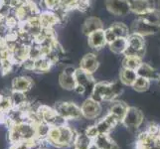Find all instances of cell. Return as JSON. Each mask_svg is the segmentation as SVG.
Instances as JSON below:
<instances>
[{
	"label": "cell",
	"instance_id": "26",
	"mask_svg": "<svg viewBox=\"0 0 160 149\" xmlns=\"http://www.w3.org/2000/svg\"><path fill=\"white\" fill-rule=\"evenodd\" d=\"M10 98H11V101H12L13 107H21L29 102L26 96V92H16V91L11 90Z\"/></svg>",
	"mask_w": 160,
	"mask_h": 149
},
{
	"label": "cell",
	"instance_id": "16",
	"mask_svg": "<svg viewBox=\"0 0 160 149\" xmlns=\"http://www.w3.org/2000/svg\"><path fill=\"white\" fill-rule=\"evenodd\" d=\"M98 65H100V63H98V60L96 55L92 53H89L82 58L80 63V68L87 72L88 74L92 75L98 69Z\"/></svg>",
	"mask_w": 160,
	"mask_h": 149
},
{
	"label": "cell",
	"instance_id": "10",
	"mask_svg": "<svg viewBox=\"0 0 160 149\" xmlns=\"http://www.w3.org/2000/svg\"><path fill=\"white\" fill-rule=\"evenodd\" d=\"M81 110L82 117L87 119H96L102 112L101 102L95 101V99L90 97L82 102Z\"/></svg>",
	"mask_w": 160,
	"mask_h": 149
},
{
	"label": "cell",
	"instance_id": "15",
	"mask_svg": "<svg viewBox=\"0 0 160 149\" xmlns=\"http://www.w3.org/2000/svg\"><path fill=\"white\" fill-rule=\"evenodd\" d=\"M118 123H120L118 121V119L115 117L114 115H112V113L108 112L103 118L98 120L96 125H97V127H98L100 133L109 134L110 131H112Z\"/></svg>",
	"mask_w": 160,
	"mask_h": 149
},
{
	"label": "cell",
	"instance_id": "4",
	"mask_svg": "<svg viewBox=\"0 0 160 149\" xmlns=\"http://www.w3.org/2000/svg\"><path fill=\"white\" fill-rule=\"evenodd\" d=\"M57 112L66 120H77L82 117V110L79 106L72 102H59L55 106Z\"/></svg>",
	"mask_w": 160,
	"mask_h": 149
},
{
	"label": "cell",
	"instance_id": "14",
	"mask_svg": "<svg viewBox=\"0 0 160 149\" xmlns=\"http://www.w3.org/2000/svg\"><path fill=\"white\" fill-rule=\"evenodd\" d=\"M33 82L32 79L27 76H18L11 82V90L16 91V92H28L32 90Z\"/></svg>",
	"mask_w": 160,
	"mask_h": 149
},
{
	"label": "cell",
	"instance_id": "5",
	"mask_svg": "<svg viewBox=\"0 0 160 149\" xmlns=\"http://www.w3.org/2000/svg\"><path fill=\"white\" fill-rule=\"evenodd\" d=\"M145 54V42L144 37L130 33L128 37V48L124 53V56H138L142 58Z\"/></svg>",
	"mask_w": 160,
	"mask_h": 149
},
{
	"label": "cell",
	"instance_id": "21",
	"mask_svg": "<svg viewBox=\"0 0 160 149\" xmlns=\"http://www.w3.org/2000/svg\"><path fill=\"white\" fill-rule=\"evenodd\" d=\"M128 106L124 102H114L112 103L109 107V113L114 115L115 117L118 119V121L121 123L126 114V112L128 109Z\"/></svg>",
	"mask_w": 160,
	"mask_h": 149
},
{
	"label": "cell",
	"instance_id": "13",
	"mask_svg": "<svg viewBox=\"0 0 160 149\" xmlns=\"http://www.w3.org/2000/svg\"><path fill=\"white\" fill-rule=\"evenodd\" d=\"M75 79L77 82V85L84 87L87 92H90V96L93 90V87L96 85V82L92 78V75L88 74L87 72L82 70L81 68L76 70L75 73Z\"/></svg>",
	"mask_w": 160,
	"mask_h": 149
},
{
	"label": "cell",
	"instance_id": "37",
	"mask_svg": "<svg viewBox=\"0 0 160 149\" xmlns=\"http://www.w3.org/2000/svg\"><path fill=\"white\" fill-rule=\"evenodd\" d=\"M104 34H106V39H107V42H108V45L117 39V37L114 36L113 32L112 31V29H110L109 27L107 29H104Z\"/></svg>",
	"mask_w": 160,
	"mask_h": 149
},
{
	"label": "cell",
	"instance_id": "34",
	"mask_svg": "<svg viewBox=\"0 0 160 149\" xmlns=\"http://www.w3.org/2000/svg\"><path fill=\"white\" fill-rule=\"evenodd\" d=\"M43 5L49 11H57L61 7V0H43Z\"/></svg>",
	"mask_w": 160,
	"mask_h": 149
},
{
	"label": "cell",
	"instance_id": "6",
	"mask_svg": "<svg viewBox=\"0 0 160 149\" xmlns=\"http://www.w3.org/2000/svg\"><path fill=\"white\" fill-rule=\"evenodd\" d=\"M135 149H160L158 134H153L147 130L141 132L136 139Z\"/></svg>",
	"mask_w": 160,
	"mask_h": 149
},
{
	"label": "cell",
	"instance_id": "1",
	"mask_svg": "<svg viewBox=\"0 0 160 149\" xmlns=\"http://www.w3.org/2000/svg\"><path fill=\"white\" fill-rule=\"evenodd\" d=\"M77 136L78 132L68 124H64L61 126H51L46 140L48 144L57 148H68L75 145Z\"/></svg>",
	"mask_w": 160,
	"mask_h": 149
},
{
	"label": "cell",
	"instance_id": "24",
	"mask_svg": "<svg viewBox=\"0 0 160 149\" xmlns=\"http://www.w3.org/2000/svg\"><path fill=\"white\" fill-rule=\"evenodd\" d=\"M108 47L110 49V51L114 54L124 55L126 48H128V38H117L113 42L108 44Z\"/></svg>",
	"mask_w": 160,
	"mask_h": 149
},
{
	"label": "cell",
	"instance_id": "11",
	"mask_svg": "<svg viewBox=\"0 0 160 149\" xmlns=\"http://www.w3.org/2000/svg\"><path fill=\"white\" fill-rule=\"evenodd\" d=\"M76 68L69 67L65 68V70L59 75V85L61 87L66 91H74L77 86V82L75 79Z\"/></svg>",
	"mask_w": 160,
	"mask_h": 149
},
{
	"label": "cell",
	"instance_id": "27",
	"mask_svg": "<svg viewBox=\"0 0 160 149\" xmlns=\"http://www.w3.org/2000/svg\"><path fill=\"white\" fill-rule=\"evenodd\" d=\"M142 63V58L138 56H129L128 55V56H124V59L122 61V68L136 71Z\"/></svg>",
	"mask_w": 160,
	"mask_h": 149
},
{
	"label": "cell",
	"instance_id": "22",
	"mask_svg": "<svg viewBox=\"0 0 160 149\" xmlns=\"http://www.w3.org/2000/svg\"><path fill=\"white\" fill-rule=\"evenodd\" d=\"M136 73L138 77H142V78H145L149 81H153V80L157 81L159 77L157 72L154 70L150 65H148L146 63H142L140 65V67L136 70Z\"/></svg>",
	"mask_w": 160,
	"mask_h": 149
},
{
	"label": "cell",
	"instance_id": "30",
	"mask_svg": "<svg viewBox=\"0 0 160 149\" xmlns=\"http://www.w3.org/2000/svg\"><path fill=\"white\" fill-rule=\"evenodd\" d=\"M150 82L149 80H147L142 77H137L136 81L134 82V84L132 85V89L137 92H147L150 87Z\"/></svg>",
	"mask_w": 160,
	"mask_h": 149
},
{
	"label": "cell",
	"instance_id": "2",
	"mask_svg": "<svg viewBox=\"0 0 160 149\" xmlns=\"http://www.w3.org/2000/svg\"><path fill=\"white\" fill-rule=\"evenodd\" d=\"M122 84L118 82H96L93 90L91 93V97L98 102H112L122 92Z\"/></svg>",
	"mask_w": 160,
	"mask_h": 149
},
{
	"label": "cell",
	"instance_id": "19",
	"mask_svg": "<svg viewBox=\"0 0 160 149\" xmlns=\"http://www.w3.org/2000/svg\"><path fill=\"white\" fill-rule=\"evenodd\" d=\"M103 29V23L98 17H89L82 25V31L86 36H89L91 33Z\"/></svg>",
	"mask_w": 160,
	"mask_h": 149
},
{
	"label": "cell",
	"instance_id": "43",
	"mask_svg": "<svg viewBox=\"0 0 160 149\" xmlns=\"http://www.w3.org/2000/svg\"><path fill=\"white\" fill-rule=\"evenodd\" d=\"M74 149H79V148H76V147H75V148H74Z\"/></svg>",
	"mask_w": 160,
	"mask_h": 149
},
{
	"label": "cell",
	"instance_id": "7",
	"mask_svg": "<svg viewBox=\"0 0 160 149\" xmlns=\"http://www.w3.org/2000/svg\"><path fill=\"white\" fill-rule=\"evenodd\" d=\"M144 120V115L139 108L135 107H129L126 112L122 123L128 129H137Z\"/></svg>",
	"mask_w": 160,
	"mask_h": 149
},
{
	"label": "cell",
	"instance_id": "35",
	"mask_svg": "<svg viewBox=\"0 0 160 149\" xmlns=\"http://www.w3.org/2000/svg\"><path fill=\"white\" fill-rule=\"evenodd\" d=\"M85 133L88 137H90L91 139L95 140L98 135L100 134V132H98V129L97 127V125H91L89 127H87V129L85 130Z\"/></svg>",
	"mask_w": 160,
	"mask_h": 149
},
{
	"label": "cell",
	"instance_id": "18",
	"mask_svg": "<svg viewBox=\"0 0 160 149\" xmlns=\"http://www.w3.org/2000/svg\"><path fill=\"white\" fill-rule=\"evenodd\" d=\"M40 22L43 28H54L60 23V18L54 11H43L40 14Z\"/></svg>",
	"mask_w": 160,
	"mask_h": 149
},
{
	"label": "cell",
	"instance_id": "8",
	"mask_svg": "<svg viewBox=\"0 0 160 149\" xmlns=\"http://www.w3.org/2000/svg\"><path fill=\"white\" fill-rule=\"evenodd\" d=\"M160 30V27L154 26L152 24H149L148 22L144 21L142 18L137 17L130 26V33H134V34H138L143 37L155 34Z\"/></svg>",
	"mask_w": 160,
	"mask_h": 149
},
{
	"label": "cell",
	"instance_id": "38",
	"mask_svg": "<svg viewBox=\"0 0 160 149\" xmlns=\"http://www.w3.org/2000/svg\"><path fill=\"white\" fill-rule=\"evenodd\" d=\"M88 149H100V147H98L95 142H92V144L89 146V148H88Z\"/></svg>",
	"mask_w": 160,
	"mask_h": 149
},
{
	"label": "cell",
	"instance_id": "31",
	"mask_svg": "<svg viewBox=\"0 0 160 149\" xmlns=\"http://www.w3.org/2000/svg\"><path fill=\"white\" fill-rule=\"evenodd\" d=\"M92 142H93V140L91 139L90 137H88L86 135V133H84V134L78 133V136H77V138H76L74 146L79 149H88Z\"/></svg>",
	"mask_w": 160,
	"mask_h": 149
},
{
	"label": "cell",
	"instance_id": "40",
	"mask_svg": "<svg viewBox=\"0 0 160 149\" xmlns=\"http://www.w3.org/2000/svg\"><path fill=\"white\" fill-rule=\"evenodd\" d=\"M156 9L160 11V0H158L157 3H156Z\"/></svg>",
	"mask_w": 160,
	"mask_h": 149
},
{
	"label": "cell",
	"instance_id": "39",
	"mask_svg": "<svg viewBox=\"0 0 160 149\" xmlns=\"http://www.w3.org/2000/svg\"><path fill=\"white\" fill-rule=\"evenodd\" d=\"M6 43V41H5V39L2 37V36H0V47H1L2 45H4V44Z\"/></svg>",
	"mask_w": 160,
	"mask_h": 149
},
{
	"label": "cell",
	"instance_id": "23",
	"mask_svg": "<svg viewBox=\"0 0 160 149\" xmlns=\"http://www.w3.org/2000/svg\"><path fill=\"white\" fill-rule=\"evenodd\" d=\"M137 73L134 70H130V69H126L122 68L120 71L119 74V79L120 82L123 86H128V87H132V85L134 84V82L137 79Z\"/></svg>",
	"mask_w": 160,
	"mask_h": 149
},
{
	"label": "cell",
	"instance_id": "3",
	"mask_svg": "<svg viewBox=\"0 0 160 149\" xmlns=\"http://www.w3.org/2000/svg\"><path fill=\"white\" fill-rule=\"evenodd\" d=\"M8 129V140L10 144L21 141H30L37 138L35 124L28 120L15 124Z\"/></svg>",
	"mask_w": 160,
	"mask_h": 149
},
{
	"label": "cell",
	"instance_id": "29",
	"mask_svg": "<svg viewBox=\"0 0 160 149\" xmlns=\"http://www.w3.org/2000/svg\"><path fill=\"white\" fill-rule=\"evenodd\" d=\"M138 17L142 18L144 21L148 22L149 24L160 27V11L157 10L156 8L149 11V12L145 13V14L138 16Z\"/></svg>",
	"mask_w": 160,
	"mask_h": 149
},
{
	"label": "cell",
	"instance_id": "25",
	"mask_svg": "<svg viewBox=\"0 0 160 149\" xmlns=\"http://www.w3.org/2000/svg\"><path fill=\"white\" fill-rule=\"evenodd\" d=\"M55 64L50 59L47 58L46 56H43L39 59L35 60L34 72H36V73H46V72H49L51 70V68Z\"/></svg>",
	"mask_w": 160,
	"mask_h": 149
},
{
	"label": "cell",
	"instance_id": "33",
	"mask_svg": "<svg viewBox=\"0 0 160 149\" xmlns=\"http://www.w3.org/2000/svg\"><path fill=\"white\" fill-rule=\"evenodd\" d=\"M35 141L36 138L30 141H21L18 143H13V144H10L9 149H34Z\"/></svg>",
	"mask_w": 160,
	"mask_h": 149
},
{
	"label": "cell",
	"instance_id": "42",
	"mask_svg": "<svg viewBox=\"0 0 160 149\" xmlns=\"http://www.w3.org/2000/svg\"><path fill=\"white\" fill-rule=\"evenodd\" d=\"M158 136H159V138H160V127H159V131H158Z\"/></svg>",
	"mask_w": 160,
	"mask_h": 149
},
{
	"label": "cell",
	"instance_id": "9",
	"mask_svg": "<svg viewBox=\"0 0 160 149\" xmlns=\"http://www.w3.org/2000/svg\"><path fill=\"white\" fill-rule=\"evenodd\" d=\"M106 7L108 12L115 16H126L131 12L129 0H106Z\"/></svg>",
	"mask_w": 160,
	"mask_h": 149
},
{
	"label": "cell",
	"instance_id": "36",
	"mask_svg": "<svg viewBox=\"0 0 160 149\" xmlns=\"http://www.w3.org/2000/svg\"><path fill=\"white\" fill-rule=\"evenodd\" d=\"M79 0H61V7L65 8L66 10L77 9Z\"/></svg>",
	"mask_w": 160,
	"mask_h": 149
},
{
	"label": "cell",
	"instance_id": "17",
	"mask_svg": "<svg viewBox=\"0 0 160 149\" xmlns=\"http://www.w3.org/2000/svg\"><path fill=\"white\" fill-rule=\"evenodd\" d=\"M88 43L89 46L92 49L100 50L108 45V42L106 39V34H104V29L98 30L91 33L88 36Z\"/></svg>",
	"mask_w": 160,
	"mask_h": 149
},
{
	"label": "cell",
	"instance_id": "12",
	"mask_svg": "<svg viewBox=\"0 0 160 149\" xmlns=\"http://www.w3.org/2000/svg\"><path fill=\"white\" fill-rule=\"evenodd\" d=\"M131 12L137 16L143 15L156 8V3L153 0H129Z\"/></svg>",
	"mask_w": 160,
	"mask_h": 149
},
{
	"label": "cell",
	"instance_id": "28",
	"mask_svg": "<svg viewBox=\"0 0 160 149\" xmlns=\"http://www.w3.org/2000/svg\"><path fill=\"white\" fill-rule=\"evenodd\" d=\"M109 28L112 29L117 38H128L130 34V30L128 29V27L123 23H120V22L112 24Z\"/></svg>",
	"mask_w": 160,
	"mask_h": 149
},
{
	"label": "cell",
	"instance_id": "32",
	"mask_svg": "<svg viewBox=\"0 0 160 149\" xmlns=\"http://www.w3.org/2000/svg\"><path fill=\"white\" fill-rule=\"evenodd\" d=\"M12 107H13V103L10 98V95L0 93V112H8Z\"/></svg>",
	"mask_w": 160,
	"mask_h": 149
},
{
	"label": "cell",
	"instance_id": "20",
	"mask_svg": "<svg viewBox=\"0 0 160 149\" xmlns=\"http://www.w3.org/2000/svg\"><path fill=\"white\" fill-rule=\"evenodd\" d=\"M93 142L100 147V149H120L118 143L109 136V134L100 133Z\"/></svg>",
	"mask_w": 160,
	"mask_h": 149
},
{
	"label": "cell",
	"instance_id": "41",
	"mask_svg": "<svg viewBox=\"0 0 160 149\" xmlns=\"http://www.w3.org/2000/svg\"><path fill=\"white\" fill-rule=\"evenodd\" d=\"M157 85H158V87H160V75H159L158 79H157Z\"/></svg>",
	"mask_w": 160,
	"mask_h": 149
}]
</instances>
